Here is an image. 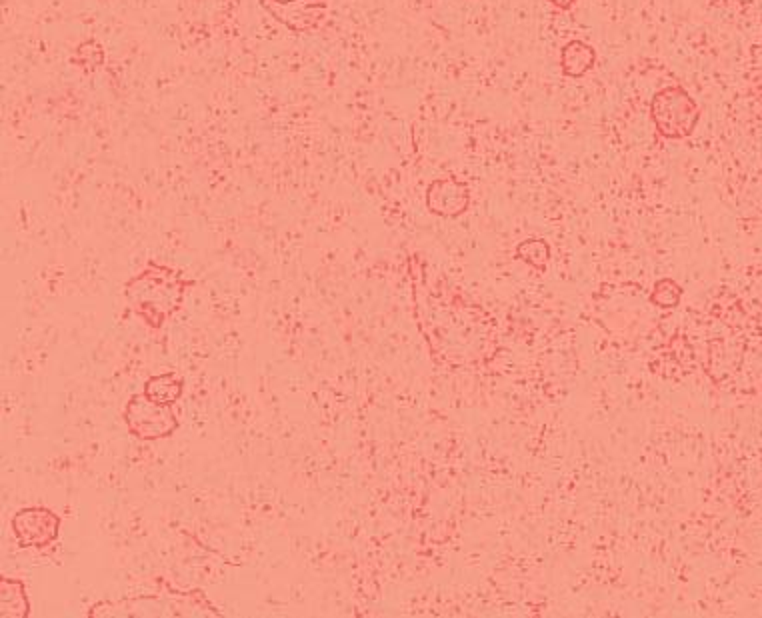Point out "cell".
<instances>
[{
	"instance_id": "6da1fadb",
	"label": "cell",
	"mask_w": 762,
	"mask_h": 618,
	"mask_svg": "<svg viewBox=\"0 0 762 618\" xmlns=\"http://www.w3.org/2000/svg\"><path fill=\"white\" fill-rule=\"evenodd\" d=\"M184 290L186 284L176 272L150 264L126 284V298L148 326L158 328L180 306Z\"/></svg>"
},
{
	"instance_id": "7a4b0ae2",
	"label": "cell",
	"mask_w": 762,
	"mask_h": 618,
	"mask_svg": "<svg viewBox=\"0 0 762 618\" xmlns=\"http://www.w3.org/2000/svg\"><path fill=\"white\" fill-rule=\"evenodd\" d=\"M650 118L664 138H686L698 126L700 108L682 86H666L652 96Z\"/></svg>"
},
{
	"instance_id": "3957f363",
	"label": "cell",
	"mask_w": 762,
	"mask_h": 618,
	"mask_svg": "<svg viewBox=\"0 0 762 618\" xmlns=\"http://www.w3.org/2000/svg\"><path fill=\"white\" fill-rule=\"evenodd\" d=\"M122 416L130 434L142 440L166 438L178 428V420L170 406L158 404L144 394L132 396L124 406Z\"/></svg>"
},
{
	"instance_id": "277c9868",
	"label": "cell",
	"mask_w": 762,
	"mask_h": 618,
	"mask_svg": "<svg viewBox=\"0 0 762 618\" xmlns=\"http://www.w3.org/2000/svg\"><path fill=\"white\" fill-rule=\"evenodd\" d=\"M12 532L20 546L28 548H44L50 542L58 538L60 532V518L42 506H30L22 508L14 514Z\"/></svg>"
},
{
	"instance_id": "5b68a950",
	"label": "cell",
	"mask_w": 762,
	"mask_h": 618,
	"mask_svg": "<svg viewBox=\"0 0 762 618\" xmlns=\"http://www.w3.org/2000/svg\"><path fill=\"white\" fill-rule=\"evenodd\" d=\"M262 6L272 18L288 26L292 32H310L320 28L328 12L326 0H298L290 4L262 0Z\"/></svg>"
},
{
	"instance_id": "8992f818",
	"label": "cell",
	"mask_w": 762,
	"mask_h": 618,
	"mask_svg": "<svg viewBox=\"0 0 762 618\" xmlns=\"http://www.w3.org/2000/svg\"><path fill=\"white\" fill-rule=\"evenodd\" d=\"M426 204L436 214H460L468 206V188L456 178L434 180L426 190Z\"/></svg>"
},
{
	"instance_id": "52a82bcc",
	"label": "cell",
	"mask_w": 762,
	"mask_h": 618,
	"mask_svg": "<svg viewBox=\"0 0 762 618\" xmlns=\"http://www.w3.org/2000/svg\"><path fill=\"white\" fill-rule=\"evenodd\" d=\"M596 62V52L590 44L582 40H570L564 44L560 52V68L564 76L580 78L584 76Z\"/></svg>"
},
{
	"instance_id": "ba28073f",
	"label": "cell",
	"mask_w": 762,
	"mask_h": 618,
	"mask_svg": "<svg viewBox=\"0 0 762 618\" xmlns=\"http://www.w3.org/2000/svg\"><path fill=\"white\" fill-rule=\"evenodd\" d=\"M182 390H184V382L178 374L162 372V374H156V376L146 380L142 394L148 396L150 400L158 402V404L170 406L182 396Z\"/></svg>"
},
{
	"instance_id": "9c48e42d",
	"label": "cell",
	"mask_w": 762,
	"mask_h": 618,
	"mask_svg": "<svg viewBox=\"0 0 762 618\" xmlns=\"http://www.w3.org/2000/svg\"><path fill=\"white\" fill-rule=\"evenodd\" d=\"M2 616L4 618H22L28 616V598L26 588L20 580L2 578Z\"/></svg>"
},
{
	"instance_id": "30bf717a",
	"label": "cell",
	"mask_w": 762,
	"mask_h": 618,
	"mask_svg": "<svg viewBox=\"0 0 762 618\" xmlns=\"http://www.w3.org/2000/svg\"><path fill=\"white\" fill-rule=\"evenodd\" d=\"M104 48L96 40H84L76 46L74 54L70 56V62L80 66L84 72H94L104 64Z\"/></svg>"
},
{
	"instance_id": "8fae6325",
	"label": "cell",
	"mask_w": 762,
	"mask_h": 618,
	"mask_svg": "<svg viewBox=\"0 0 762 618\" xmlns=\"http://www.w3.org/2000/svg\"><path fill=\"white\" fill-rule=\"evenodd\" d=\"M550 4H554L556 8H560V10H570L574 4H576V0H548Z\"/></svg>"
},
{
	"instance_id": "7c38bea8",
	"label": "cell",
	"mask_w": 762,
	"mask_h": 618,
	"mask_svg": "<svg viewBox=\"0 0 762 618\" xmlns=\"http://www.w3.org/2000/svg\"><path fill=\"white\" fill-rule=\"evenodd\" d=\"M268 2H276V4H290V2H298V0H268Z\"/></svg>"
}]
</instances>
